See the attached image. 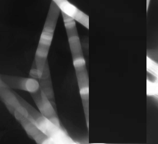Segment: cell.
I'll return each mask as SVG.
<instances>
[{
    "mask_svg": "<svg viewBox=\"0 0 158 144\" xmlns=\"http://www.w3.org/2000/svg\"><path fill=\"white\" fill-rule=\"evenodd\" d=\"M61 11L52 0L35 53L34 60L40 78L46 61Z\"/></svg>",
    "mask_w": 158,
    "mask_h": 144,
    "instance_id": "1",
    "label": "cell"
},
{
    "mask_svg": "<svg viewBox=\"0 0 158 144\" xmlns=\"http://www.w3.org/2000/svg\"><path fill=\"white\" fill-rule=\"evenodd\" d=\"M14 92L28 114V119L52 140L53 144H76L64 128L55 125L17 93Z\"/></svg>",
    "mask_w": 158,
    "mask_h": 144,
    "instance_id": "2",
    "label": "cell"
},
{
    "mask_svg": "<svg viewBox=\"0 0 158 144\" xmlns=\"http://www.w3.org/2000/svg\"><path fill=\"white\" fill-rule=\"evenodd\" d=\"M30 94L41 114L56 126L64 128L61 126L56 109L53 107L40 88L37 91Z\"/></svg>",
    "mask_w": 158,
    "mask_h": 144,
    "instance_id": "3",
    "label": "cell"
},
{
    "mask_svg": "<svg viewBox=\"0 0 158 144\" xmlns=\"http://www.w3.org/2000/svg\"><path fill=\"white\" fill-rule=\"evenodd\" d=\"M0 78L10 88L24 91L30 94L37 91L40 88L38 81L30 77L0 74Z\"/></svg>",
    "mask_w": 158,
    "mask_h": 144,
    "instance_id": "4",
    "label": "cell"
},
{
    "mask_svg": "<svg viewBox=\"0 0 158 144\" xmlns=\"http://www.w3.org/2000/svg\"><path fill=\"white\" fill-rule=\"evenodd\" d=\"M0 99L11 114L16 111L28 118V114L26 109L21 103L14 91L5 87H0Z\"/></svg>",
    "mask_w": 158,
    "mask_h": 144,
    "instance_id": "5",
    "label": "cell"
},
{
    "mask_svg": "<svg viewBox=\"0 0 158 144\" xmlns=\"http://www.w3.org/2000/svg\"><path fill=\"white\" fill-rule=\"evenodd\" d=\"M86 124L89 125V79L87 70L75 73Z\"/></svg>",
    "mask_w": 158,
    "mask_h": 144,
    "instance_id": "6",
    "label": "cell"
},
{
    "mask_svg": "<svg viewBox=\"0 0 158 144\" xmlns=\"http://www.w3.org/2000/svg\"><path fill=\"white\" fill-rule=\"evenodd\" d=\"M63 12L82 25L89 29V17L67 0H53Z\"/></svg>",
    "mask_w": 158,
    "mask_h": 144,
    "instance_id": "7",
    "label": "cell"
},
{
    "mask_svg": "<svg viewBox=\"0 0 158 144\" xmlns=\"http://www.w3.org/2000/svg\"><path fill=\"white\" fill-rule=\"evenodd\" d=\"M19 122L28 136L37 144H52V140L42 132L32 121L24 117Z\"/></svg>",
    "mask_w": 158,
    "mask_h": 144,
    "instance_id": "8",
    "label": "cell"
},
{
    "mask_svg": "<svg viewBox=\"0 0 158 144\" xmlns=\"http://www.w3.org/2000/svg\"><path fill=\"white\" fill-rule=\"evenodd\" d=\"M38 81L40 89L55 108L56 109L51 73L47 72L44 74Z\"/></svg>",
    "mask_w": 158,
    "mask_h": 144,
    "instance_id": "9",
    "label": "cell"
},
{
    "mask_svg": "<svg viewBox=\"0 0 158 144\" xmlns=\"http://www.w3.org/2000/svg\"><path fill=\"white\" fill-rule=\"evenodd\" d=\"M70 50L75 73L86 70L82 47L81 46L73 47Z\"/></svg>",
    "mask_w": 158,
    "mask_h": 144,
    "instance_id": "10",
    "label": "cell"
},
{
    "mask_svg": "<svg viewBox=\"0 0 158 144\" xmlns=\"http://www.w3.org/2000/svg\"><path fill=\"white\" fill-rule=\"evenodd\" d=\"M61 12L68 38L78 36L75 20Z\"/></svg>",
    "mask_w": 158,
    "mask_h": 144,
    "instance_id": "11",
    "label": "cell"
},
{
    "mask_svg": "<svg viewBox=\"0 0 158 144\" xmlns=\"http://www.w3.org/2000/svg\"><path fill=\"white\" fill-rule=\"evenodd\" d=\"M158 80L152 81L147 79V95L157 99L158 93Z\"/></svg>",
    "mask_w": 158,
    "mask_h": 144,
    "instance_id": "12",
    "label": "cell"
},
{
    "mask_svg": "<svg viewBox=\"0 0 158 144\" xmlns=\"http://www.w3.org/2000/svg\"><path fill=\"white\" fill-rule=\"evenodd\" d=\"M147 70L153 76L158 77V64L153 59L147 56Z\"/></svg>",
    "mask_w": 158,
    "mask_h": 144,
    "instance_id": "13",
    "label": "cell"
},
{
    "mask_svg": "<svg viewBox=\"0 0 158 144\" xmlns=\"http://www.w3.org/2000/svg\"><path fill=\"white\" fill-rule=\"evenodd\" d=\"M29 77L37 80H38L39 76L35 60L33 61L31 68L29 72Z\"/></svg>",
    "mask_w": 158,
    "mask_h": 144,
    "instance_id": "14",
    "label": "cell"
},
{
    "mask_svg": "<svg viewBox=\"0 0 158 144\" xmlns=\"http://www.w3.org/2000/svg\"><path fill=\"white\" fill-rule=\"evenodd\" d=\"M0 87H5L8 88L6 84L3 82L0 78Z\"/></svg>",
    "mask_w": 158,
    "mask_h": 144,
    "instance_id": "15",
    "label": "cell"
},
{
    "mask_svg": "<svg viewBox=\"0 0 158 144\" xmlns=\"http://www.w3.org/2000/svg\"><path fill=\"white\" fill-rule=\"evenodd\" d=\"M150 0H147V11L149 4Z\"/></svg>",
    "mask_w": 158,
    "mask_h": 144,
    "instance_id": "16",
    "label": "cell"
}]
</instances>
